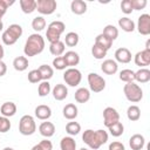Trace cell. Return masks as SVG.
Listing matches in <instances>:
<instances>
[{"mask_svg":"<svg viewBox=\"0 0 150 150\" xmlns=\"http://www.w3.org/2000/svg\"><path fill=\"white\" fill-rule=\"evenodd\" d=\"M36 130V123L30 115H23L19 121V132L23 136H30Z\"/></svg>","mask_w":150,"mask_h":150,"instance_id":"cell-6","label":"cell"},{"mask_svg":"<svg viewBox=\"0 0 150 150\" xmlns=\"http://www.w3.org/2000/svg\"><path fill=\"white\" fill-rule=\"evenodd\" d=\"M82 141L93 150H97L100 149L104 143H107L108 141V132L103 129H98V130H91V129H87L83 131L82 135Z\"/></svg>","mask_w":150,"mask_h":150,"instance_id":"cell-1","label":"cell"},{"mask_svg":"<svg viewBox=\"0 0 150 150\" xmlns=\"http://www.w3.org/2000/svg\"><path fill=\"white\" fill-rule=\"evenodd\" d=\"M80 150H88V149H87V148H81Z\"/></svg>","mask_w":150,"mask_h":150,"instance_id":"cell-54","label":"cell"},{"mask_svg":"<svg viewBox=\"0 0 150 150\" xmlns=\"http://www.w3.org/2000/svg\"><path fill=\"white\" fill-rule=\"evenodd\" d=\"M137 30L141 35H149L150 34V15L144 13V14H141L138 16V20H137Z\"/></svg>","mask_w":150,"mask_h":150,"instance_id":"cell-11","label":"cell"},{"mask_svg":"<svg viewBox=\"0 0 150 150\" xmlns=\"http://www.w3.org/2000/svg\"><path fill=\"white\" fill-rule=\"evenodd\" d=\"M2 28H4V23H2V21H0V32L2 30Z\"/></svg>","mask_w":150,"mask_h":150,"instance_id":"cell-53","label":"cell"},{"mask_svg":"<svg viewBox=\"0 0 150 150\" xmlns=\"http://www.w3.org/2000/svg\"><path fill=\"white\" fill-rule=\"evenodd\" d=\"M19 4L25 14H30L36 11V0H20Z\"/></svg>","mask_w":150,"mask_h":150,"instance_id":"cell-26","label":"cell"},{"mask_svg":"<svg viewBox=\"0 0 150 150\" xmlns=\"http://www.w3.org/2000/svg\"><path fill=\"white\" fill-rule=\"evenodd\" d=\"M11 129V122H9V118L0 115V132H7L9 131Z\"/></svg>","mask_w":150,"mask_h":150,"instance_id":"cell-43","label":"cell"},{"mask_svg":"<svg viewBox=\"0 0 150 150\" xmlns=\"http://www.w3.org/2000/svg\"><path fill=\"white\" fill-rule=\"evenodd\" d=\"M62 114H63V117L69 120V121H73L79 115V109L74 104V103H68L63 107V110H62Z\"/></svg>","mask_w":150,"mask_h":150,"instance_id":"cell-19","label":"cell"},{"mask_svg":"<svg viewBox=\"0 0 150 150\" xmlns=\"http://www.w3.org/2000/svg\"><path fill=\"white\" fill-rule=\"evenodd\" d=\"M112 40H110L108 36H105L104 34H98L96 38H95V45H97V46H100V47H102V48H104L105 50H109L110 48H111V46H112Z\"/></svg>","mask_w":150,"mask_h":150,"instance_id":"cell-27","label":"cell"},{"mask_svg":"<svg viewBox=\"0 0 150 150\" xmlns=\"http://www.w3.org/2000/svg\"><path fill=\"white\" fill-rule=\"evenodd\" d=\"M134 61H135V64L141 68L149 66L150 64V50L143 49L141 52H137L136 55L134 56Z\"/></svg>","mask_w":150,"mask_h":150,"instance_id":"cell-12","label":"cell"},{"mask_svg":"<svg viewBox=\"0 0 150 150\" xmlns=\"http://www.w3.org/2000/svg\"><path fill=\"white\" fill-rule=\"evenodd\" d=\"M135 81L139 83H146L150 81V70L148 68H139L135 71Z\"/></svg>","mask_w":150,"mask_h":150,"instance_id":"cell-29","label":"cell"},{"mask_svg":"<svg viewBox=\"0 0 150 150\" xmlns=\"http://www.w3.org/2000/svg\"><path fill=\"white\" fill-rule=\"evenodd\" d=\"M144 144H145V139H144V136L141 134H135L129 139V145L131 150H142Z\"/></svg>","mask_w":150,"mask_h":150,"instance_id":"cell-17","label":"cell"},{"mask_svg":"<svg viewBox=\"0 0 150 150\" xmlns=\"http://www.w3.org/2000/svg\"><path fill=\"white\" fill-rule=\"evenodd\" d=\"M23 30H22V27L18 23H12L9 25V27L2 33V36H1V40L2 42L6 45V46H12L14 45L19 38H21Z\"/></svg>","mask_w":150,"mask_h":150,"instance_id":"cell-3","label":"cell"},{"mask_svg":"<svg viewBox=\"0 0 150 150\" xmlns=\"http://www.w3.org/2000/svg\"><path fill=\"white\" fill-rule=\"evenodd\" d=\"M27 77H28V81H29L30 83H39V82L42 81L39 69H33V70H30V71L28 73V76H27Z\"/></svg>","mask_w":150,"mask_h":150,"instance_id":"cell-42","label":"cell"},{"mask_svg":"<svg viewBox=\"0 0 150 150\" xmlns=\"http://www.w3.org/2000/svg\"><path fill=\"white\" fill-rule=\"evenodd\" d=\"M117 122H120V114L117 112V110L112 107H107L103 110V124L109 128Z\"/></svg>","mask_w":150,"mask_h":150,"instance_id":"cell-10","label":"cell"},{"mask_svg":"<svg viewBox=\"0 0 150 150\" xmlns=\"http://www.w3.org/2000/svg\"><path fill=\"white\" fill-rule=\"evenodd\" d=\"M57 4L55 0H38L36 11L43 15H50L56 11Z\"/></svg>","mask_w":150,"mask_h":150,"instance_id":"cell-9","label":"cell"},{"mask_svg":"<svg viewBox=\"0 0 150 150\" xmlns=\"http://www.w3.org/2000/svg\"><path fill=\"white\" fill-rule=\"evenodd\" d=\"M53 67L55 69H57V70H64L68 66H67L63 56H57V57H55L53 60Z\"/></svg>","mask_w":150,"mask_h":150,"instance_id":"cell-41","label":"cell"},{"mask_svg":"<svg viewBox=\"0 0 150 150\" xmlns=\"http://www.w3.org/2000/svg\"><path fill=\"white\" fill-rule=\"evenodd\" d=\"M101 70L107 74V75H114L117 73L118 70V66H117V62L115 60H111V59H107L102 62L101 64Z\"/></svg>","mask_w":150,"mask_h":150,"instance_id":"cell-14","label":"cell"},{"mask_svg":"<svg viewBox=\"0 0 150 150\" xmlns=\"http://www.w3.org/2000/svg\"><path fill=\"white\" fill-rule=\"evenodd\" d=\"M123 93H124L127 100L132 103H137L143 98V90L135 82L125 83L123 87Z\"/></svg>","mask_w":150,"mask_h":150,"instance_id":"cell-5","label":"cell"},{"mask_svg":"<svg viewBox=\"0 0 150 150\" xmlns=\"http://www.w3.org/2000/svg\"><path fill=\"white\" fill-rule=\"evenodd\" d=\"M4 55H5V50H4V47H2V45L0 43V61L2 60Z\"/></svg>","mask_w":150,"mask_h":150,"instance_id":"cell-50","label":"cell"},{"mask_svg":"<svg viewBox=\"0 0 150 150\" xmlns=\"http://www.w3.org/2000/svg\"><path fill=\"white\" fill-rule=\"evenodd\" d=\"M108 130H109V132H110L111 136H114V137H120V136H122V134L124 132V127H123V124H122L121 122H117V123L112 124L111 127H109Z\"/></svg>","mask_w":150,"mask_h":150,"instance_id":"cell-38","label":"cell"},{"mask_svg":"<svg viewBox=\"0 0 150 150\" xmlns=\"http://www.w3.org/2000/svg\"><path fill=\"white\" fill-rule=\"evenodd\" d=\"M115 61L120 63H129L131 61V52L125 47L117 48L115 52Z\"/></svg>","mask_w":150,"mask_h":150,"instance_id":"cell-13","label":"cell"},{"mask_svg":"<svg viewBox=\"0 0 150 150\" xmlns=\"http://www.w3.org/2000/svg\"><path fill=\"white\" fill-rule=\"evenodd\" d=\"M38 69L40 71V75H41L42 81H48L54 75V69L50 66H48V64H41Z\"/></svg>","mask_w":150,"mask_h":150,"instance_id":"cell-31","label":"cell"},{"mask_svg":"<svg viewBox=\"0 0 150 150\" xmlns=\"http://www.w3.org/2000/svg\"><path fill=\"white\" fill-rule=\"evenodd\" d=\"M146 0H131V5L134 11H141L143 8H145L146 6Z\"/></svg>","mask_w":150,"mask_h":150,"instance_id":"cell-46","label":"cell"},{"mask_svg":"<svg viewBox=\"0 0 150 150\" xmlns=\"http://www.w3.org/2000/svg\"><path fill=\"white\" fill-rule=\"evenodd\" d=\"M30 150H41V148L39 146V144H35V145H34V146H33Z\"/></svg>","mask_w":150,"mask_h":150,"instance_id":"cell-51","label":"cell"},{"mask_svg":"<svg viewBox=\"0 0 150 150\" xmlns=\"http://www.w3.org/2000/svg\"><path fill=\"white\" fill-rule=\"evenodd\" d=\"M39 146L41 148V150H53V144L50 141H48L47 138L46 139H42L40 143H38Z\"/></svg>","mask_w":150,"mask_h":150,"instance_id":"cell-47","label":"cell"},{"mask_svg":"<svg viewBox=\"0 0 150 150\" xmlns=\"http://www.w3.org/2000/svg\"><path fill=\"white\" fill-rule=\"evenodd\" d=\"M127 117H128V120L131 121V122L138 121L139 117H141V109H139L137 105H135V104L130 105V107L127 109Z\"/></svg>","mask_w":150,"mask_h":150,"instance_id":"cell-32","label":"cell"},{"mask_svg":"<svg viewBox=\"0 0 150 150\" xmlns=\"http://www.w3.org/2000/svg\"><path fill=\"white\" fill-rule=\"evenodd\" d=\"M74 98H75V101L77 103H86V102H88L90 100V91H89V89L83 88V87L79 88L75 91V94H74Z\"/></svg>","mask_w":150,"mask_h":150,"instance_id":"cell-23","label":"cell"},{"mask_svg":"<svg viewBox=\"0 0 150 150\" xmlns=\"http://www.w3.org/2000/svg\"><path fill=\"white\" fill-rule=\"evenodd\" d=\"M16 112V105L14 102H5L0 107V114L7 118L14 116Z\"/></svg>","mask_w":150,"mask_h":150,"instance_id":"cell-20","label":"cell"},{"mask_svg":"<svg viewBox=\"0 0 150 150\" xmlns=\"http://www.w3.org/2000/svg\"><path fill=\"white\" fill-rule=\"evenodd\" d=\"M45 49V39L38 34H30L28 36V39L26 40L25 47H23V53L26 56L30 57V56H35L38 54H41Z\"/></svg>","mask_w":150,"mask_h":150,"instance_id":"cell-2","label":"cell"},{"mask_svg":"<svg viewBox=\"0 0 150 150\" xmlns=\"http://www.w3.org/2000/svg\"><path fill=\"white\" fill-rule=\"evenodd\" d=\"M70 9L76 15H82L87 12V4L83 0H73L70 2Z\"/></svg>","mask_w":150,"mask_h":150,"instance_id":"cell-22","label":"cell"},{"mask_svg":"<svg viewBox=\"0 0 150 150\" xmlns=\"http://www.w3.org/2000/svg\"><path fill=\"white\" fill-rule=\"evenodd\" d=\"M2 150H14L13 148H11V146H6V148H4Z\"/></svg>","mask_w":150,"mask_h":150,"instance_id":"cell-52","label":"cell"},{"mask_svg":"<svg viewBox=\"0 0 150 150\" xmlns=\"http://www.w3.org/2000/svg\"><path fill=\"white\" fill-rule=\"evenodd\" d=\"M120 80L125 82V83H129V82H134L135 81V71L131 70V69H123L120 71V75H118Z\"/></svg>","mask_w":150,"mask_h":150,"instance_id":"cell-36","label":"cell"},{"mask_svg":"<svg viewBox=\"0 0 150 150\" xmlns=\"http://www.w3.org/2000/svg\"><path fill=\"white\" fill-rule=\"evenodd\" d=\"M64 50H66V47H64V43L61 40L60 41H56V42H53V43L49 45V52L55 57L62 56V54L64 53Z\"/></svg>","mask_w":150,"mask_h":150,"instance_id":"cell-25","label":"cell"},{"mask_svg":"<svg viewBox=\"0 0 150 150\" xmlns=\"http://www.w3.org/2000/svg\"><path fill=\"white\" fill-rule=\"evenodd\" d=\"M121 11L124 14H131L134 11L132 5H131V0H123L121 2Z\"/></svg>","mask_w":150,"mask_h":150,"instance_id":"cell-45","label":"cell"},{"mask_svg":"<svg viewBox=\"0 0 150 150\" xmlns=\"http://www.w3.org/2000/svg\"><path fill=\"white\" fill-rule=\"evenodd\" d=\"M63 80L66 84H68L69 87H76L81 83L82 74L76 68H68L63 73Z\"/></svg>","mask_w":150,"mask_h":150,"instance_id":"cell-7","label":"cell"},{"mask_svg":"<svg viewBox=\"0 0 150 150\" xmlns=\"http://www.w3.org/2000/svg\"><path fill=\"white\" fill-rule=\"evenodd\" d=\"M52 88H50V83L48 81H41V83L39 84L38 88V95L40 97H45L50 93Z\"/></svg>","mask_w":150,"mask_h":150,"instance_id":"cell-40","label":"cell"},{"mask_svg":"<svg viewBox=\"0 0 150 150\" xmlns=\"http://www.w3.org/2000/svg\"><path fill=\"white\" fill-rule=\"evenodd\" d=\"M39 131L43 137L49 138L55 134V125L52 122H48V121L47 122H42L40 124V127H39Z\"/></svg>","mask_w":150,"mask_h":150,"instance_id":"cell-21","label":"cell"},{"mask_svg":"<svg viewBox=\"0 0 150 150\" xmlns=\"http://www.w3.org/2000/svg\"><path fill=\"white\" fill-rule=\"evenodd\" d=\"M88 84H89V89L91 91L101 93L105 88V80L96 73H89L88 74Z\"/></svg>","mask_w":150,"mask_h":150,"instance_id":"cell-8","label":"cell"},{"mask_svg":"<svg viewBox=\"0 0 150 150\" xmlns=\"http://www.w3.org/2000/svg\"><path fill=\"white\" fill-rule=\"evenodd\" d=\"M46 27V20L43 16H35L32 21V28L35 32H41Z\"/></svg>","mask_w":150,"mask_h":150,"instance_id":"cell-37","label":"cell"},{"mask_svg":"<svg viewBox=\"0 0 150 150\" xmlns=\"http://www.w3.org/2000/svg\"><path fill=\"white\" fill-rule=\"evenodd\" d=\"M64 29H66V25L62 21L56 20V21L50 22L48 25L47 32H46V38L49 41V43L60 41V38H61L62 33L64 32Z\"/></svg>","mask_w":150,"mask_h":150,"instance_id":"cell-4","label":"cell"},{"mask_svg":"<svg viewBox=\"0 0 150 150\" xmlns=\"http://www.w3.org/2000/svg\"><path fill=\"white\" fill-rule=\"evenodd\" d=\"M63 59L69 68H74L75 66H77L80 63V55H79V53H76L74 50L66 52L63 55Z\"/></svg>","mask_w":150,"mask_h":150,"instance_id":"cell-18","label":"cell"},{"mask_svg":"<svg viewBox=\"0 0 150 150\" xmlns=\"http://www.w3.org/2000/svg\"><path fill=\"white\" fill-rule=\"evenodd\" d=\"M35 117L41 120V121H47L50 116H52V109L50 107L46 105V104H40L35 108Z\"/></svg>","mask_w":150,"mask_h":150,"instance_id":"cell-15","label":"cell"},{"mask_svg":"<svg viewBox=\"0 0 150 150\" xmlns=\"http://www.w3.org/2000/svg\"><path fill=\"white\" fill-rule=\"evenodd\" d=\"M108 150H125V148H124V145H123L121 142L115 141V142H111V143L109 144Z\"/></svg>","mask_w":150,"mask_h":150,"instance_id":"cell-48","label":"cell"},{"mask_svg":"<svg viewBox=\"0 0 150 150\" xmlns=\"http://www.w3.org/2000/svg\"><path fill=\"white\" fill-rule=\"evenodd\" d=\"M102 34H104L105 36H108L110 40L115 41L118 36V29L114 26V25H107L104 28H103V32Z\"/></svg>","mask_w":150,"mask_h":150,"instance_id":"cell-35","label":"cell"},{"mask_svg":"<svg viewBox=\"0 0 150 150\" xmlns=\"http://www.w3.org/2000/svg\"><path fill=\"white\" fill-rule=\"evenodd\" d=\"M61 150H76V142L71 136H64L60 141Z\"/></svg>","mask_w":150,"mask_h":150,"instance_id":"cell-30","label":"cell"},{"mask_svg":"<svg viewBox=\"0 0 150 150\" xmlns=\"http://www.w3.org/2000/svg\"><path fill=\"white\" fill-rule=\"evenodd\" d=\"M52 93H53V97L56 101H63L68 96V88L62 83H57L53 88Z\"/></svg>","mask_w":150,"mask_h":150,"instance_id":"cell-16","label":"cell"},{"mask_svg":"<svg viewBox=\"0 0 150 150\" xmlns=\"http://www.w3.org/2000/svg\"><path fill=\"white\" fill-rule=\"evenodd\" d=\"M118 26H120V28H122V30H124L127 33H132L136 28L135 22L131 19H129L128 16H123V18L118 19Z\"/></svg>","mask_w":150,"mask_h":150,"instance_id":"cell-24","label":"cell"},{"mask_svg":"<svg viewBox=\"0 0 150 150\" xmlns=\"http://www.w3.org/2000/svg\"><path fill=\"white\" fill-rule=\"evenodd\" d=\"M13 4H14L13 0H12V1H9V0H0V21H1V19H2V16L6 14L7 8H8L9 6H12Z\"/></svg>","mask_w":150,"mask_h":150,"instance_id":"cell-44","label":"cell"},{"mask_svg":"<svg viewBox=\"0 0 150 150\" xmlns=\"http://www.w3.org/2000/svg\"><path fill=\"white\" fill-rule=\"evenodd\" d=\"M6 73H7V66H6V63L1 60V61H0V77L4 76Z\"/></svg>","mask_w":150,"mask_h":150,"instance_id":"cell-49","label":"cell"},{"mask_svg":"<svg viewBox=\"0 0 150 150\" xmlns=\"http://www.w3.org/2000/svg\"><path fill=\"white\" fill-rule=\"evenodd\" d=\"M107 52L108 50H105L104 48H102V47H100V46H97V45H93V47H91V54H93V56L95 57V59H97V60H102V59H104L105 56H107Z\"/></svg>","mask_w":150,"mask_h":150,"instance_id":"cell-39","label":"cell"},{"mask_svg":"<svg viewBox=\"0 0 150 150\" xmlns=\"http://www.w3.org/2000/svg\"><path fill=\"white\" fill-rule=\"evenodd\" d=\"M13 67L16 71H25L28 68V59L26 56H16L13 60Z\"/></svg>","mask_w":150,"mask_h":150,"instance_id":"cell-28","label":"cell"},{"mask_svg":"<svg viewBox=\"0 0 150 150\" xmlns=\"http://www.w3.org/2000/svg\"><path fill=\"white\" fill-rule=\"evenodd\" d=\"M79 40H80V38H79V34L77 33H75V32H69V33H67L66 34V36H64V45H67L68 47H75L77 43H79Z\"/></svg>","mask_w":150,"mask_h":150,"instance_id":"cell-33","label":"cell"},{"mask_svg":"<svg viewBox=\"0 0 150 150\" xmlns=\"http://www.w3.org/2000/svg\"><path fill=\"white\" fill-rule=\"evenodd\" d=\"M66 131L69 136H76L81 131V125H80V123H77L75 121H70L66 125Z\"/></svg>","mask_w":150,"mask_h":150,"instance_id":"cell-34","label":"cell"}]
</instances>
